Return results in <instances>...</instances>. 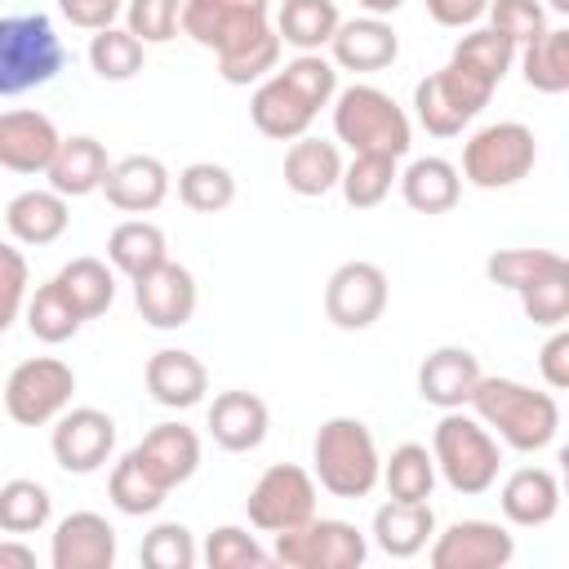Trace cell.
<instances>
[{
    "mask_svg": "<svg viewBox=\"0 0 569 569\" xmlns=\"http://www.w3.org/2000/svg\"><path fill=\"white\" fill-rule=\"evenodd\" d=\"M467 409L498 436V445H507L516 453H538L560 431L556 396L551 391H533L529 382H516V378H485L480 373Z\"/></svg>",
    "mask_w": 569,
    "mask_h": 569,
    "instance_id": "cell-1",
    "label": "cell"
},
{
    "mask_svg": "<svg viewBox=\"0 0 569 569\" xmlns=\"http://www.w3.org/2000/svg\"><path fill=\"white\" fill-rule=\"evenodd\" d=\"M431 458H436V476L462 498L489 493L498 485V471H502L498 436L476 413H462V409H445V418L436 422Z\"/></svg>",
    "mask_w": 569,
    "mask_h": 569,
    "instance_id": "cell-2",
    "label": "cell"
},
{
    "mask_svg": "<svg viewBox=\"0 0 569 569\" xmlns=\"http://www.w3.org/2000/svg\"><path fill=\"white\" fill-rule=\"evenodd\" d=\"M382 471V453L373 431L360 418H329L320 422L316 440H311V476L316 489L333 493V498H369Z\"/></svg>",
    "mask_w": 569,
    "mask_h": 569,
    "instance_id": "cell-3",
    "label": "cell"
},
{
    "mask_svg": "<svg viewBox=\"0 0 569 569\" xmlns=\"http://www.w3.org/2000/svg\"><path fill=\"white\" fill-rule=\"evenodd\" d=\"M333 138L347 142L351 151H378L400 160L413 142V120L409 111L378 84H347L333 93Z\"/></svg>",
    "mask_w": 569,
    "mask_h": 569,
    "instance_id": "cell-4",
    "label": "cell"
},
{
    "mask_svg": "<svg viewBox=\"0 0 569 569\" xmlns=\"http://www.w3.org/2000/svg\"><path fill=\"white\" fill-rule=\"evenodd\" d=\"M67 67L62 36L44 13H4L0 18V98L31 93Z\"/></svg>",
    "mask_w": 569,
    "mask_h": 569,
    "instance_id": "cell-5",
    "label": "cell"
},
{
    "mask_svg": "<svg viewBox=\"0 0 569 569\" xmlns=\"http://www.w3.org/2000/svg\"><path fill=\"white\" fill-rule=\"evenodd\" d=\"M538 164V138L529 124L520 120H493L480 124L467 142H462V178L480 191H502L516 187L533 173Z\"/></svg>",
    "mask_w": 569,
    "mask_h": 569,
    "instance_id": "cell-6",
    "label": "cell"
},
{
    "mask_svg": "<svg viewBox=\"0 0 569 569\" xmlns=\"http://www.w3.org/2000/svg\"><path fill=\"white\" fill-rule=\"evenodd\" d=\"M493 98V84L471 76L458 62H445L440 71L422 76L413 84V120L431 138H458Z\"/></svg>",
    "mask_w": 569,
    "mask_h": 569,
    "instance_id": "cell-7",
    "label": "cell"
},
{
    "mask_svg": "<svg viewBox=\"0 0 569 569\" xmlns=\"http://www.w3.org/2000/svg\"><path fill=\"white\" fill-rule=\"evenodd\" d=\"M271 538H276L271 560L284 569H360L369 556V538L351 520H333V516H311Z\"/></svg>",
    "mask_w": 569,
    "mask_h": 569,
    "instance_id": "cell-8",
    "label": "cell"
},
{
    "mask_svg": "<svg viewBox=\"0 0 569 569\" xmlns=\"http://www.w3.org/2000/svg\"><path fill=\"white\" fill-rule=\"evenodd\" d=\"M71 396H76V373L58 356H31L13 365V373L4 378V413L18 427L53 422L71 405Z\"/></svg>",
    "mask_w": 569,
    "mask_h": 569,
    "instance_id": "cell-9",
    "label": "cell"
},
{
    "mask_svg": "<svg viewBox=\"0 0 569 569\" xmlns=\"http://www.w3.org/2000/svg\"><path fill=\"white\" fill-rule=\"evenodd\" d=\"M244 516L262 533H280V529H293V525L311 520L316 516V476L298 462L267 467L253 480L249 498H244Z\"/></svg>",
    "mask_w": 569,
    "mask_h": 569,
    "instance_id": "cell-10",
    "label": "cell"
},
{
    "mask_svg": "<svg viewBox=\"0 0 569 569\" xmlns=\"http://www.w3.org/2000/svg\"><path fill=\"white\" fill-rule=\"evenodd\" d=\"M387 298H391V284H387V271L369 258H351L342 262L329 284H325V316L347 329V333H360L369 325L382 320L387 311Z\"/></svg>",
    "mask_w": 569,
    "mask_h": 569,
    "instance_id": "cell-11",
    "label": "cell"
},
{
    "mask_svg": "<svg viewBox=\"0 0 569 569\" xmlns=\"http://www.w3.org/2000/svg\"><path fill=\"white\" fill-rule=\"evenodd\" d=\"M49 449H53V462L71 476H93L107 467V458L116 453V418L93 409V405H80V409H62L53 418V436H49Z\"/></svg>",
    "mask_w": 569,
    "mask_h": 569,
    "instance_id": "cell-12",
    "label": "cell"
},
{
    "mask_svg": "<svg viewBox=\"0 0 569 569\" xmlns=\"http://www.w3.org/2000/svg\"><path fill=\"white\" fill-rule=\"evenodd\" d=\"M516 556V538L498 520H453L427 542L431 569H502Z\"/></svg>",
    "mask_w": 569,
    "mask_h": 569,
    "instance_id": "cell-13",
    "label": "cell"
},
{
    "mask_svg": "<svg viewBox=\"0 0 569 569\" xmlns=\"http://www.w3.org/2000/svg\"><path fill=\"white\" fill-rule=\"evenodd\" d=\"M196 298H200L196 293V276L182 262H173V258H164L160 267H151L147 276L133 280V307H138V316L151 329H164V333L191 325Z\"/></svg>",
    "mask_w": 569,
    "mask_h": 569,
    "instance_id": "cell-14",
    "label": "cell"
},
{
    "mask_svg": "<svg viewBox=\"0 0 569 569\" xmlns=\"http://www.w3.org/2000/svg\"><path fill=\"white\" fill-rule=\"evenodd\" d=\"M62 133L58 124L36 107L0 111V169L9 173H44Z\"/></svg>",
    "mask_w": 569,
    "mask_h": 569,
    "instance_id": "cell-15",
    "label": "cell"
},
{
    "mask_svg": "<svg viewBox=\"0 0 569 569\" xmlns=\"http://www.w3.org/2000/svg\"><path fill=\"white\" fill-rule=\"evenodd\" d=\"M53 569H111L116 565V529L98 511H71L58 520L49 542Z\"/></svg>",
    "mask_w": 569,
    "mask_h": 569,
    "instance_id": "cell-16",
    "label": "cell"
},
{
    "mask_svg": "<svg viewBox=\"0 0 569 569\" xmlns=\"http://www.w3.org/2000/svg\"><path fill=\"white\" fill-rule=\"evenodd\" d=\"M396 58H400V36L387 18H373V13L342 18L329 40V62L338 71H382Z\"/></svg>",
    "mask_w": 569,
    "mask_h": 569,
    "instance_id": "cell-17",
    "label": "cell"
},
{
    "mask_svg": "<svg viewBox=\"0 0 569 569\" xmlns=\"http://www.w3.org/2000/svg\"><path fill=\"white\" fill-rule=\"evenodd\" d=\"M133 458L142 462V471L164 485V489H178L196 476L200 467V436L187 427V422H160L151 427L138 445H133Z\"/></svg>",
    "mask_w": 569,
    "mask_h": 569,
    "instance_id": "cell-18",
    "label": "cell"
},
{
    "mask_svg": "<svg viewBox=\"0 0 569 569\" xmlns=\"http://www.w3.org/2000/svg\"><path fill=\"white\" fill-rule=\"evenodd\" d=\"M209 436L218 449L227 453H253L262 440H267V427H271V409L262 396L253 391H218L213 405H209Z\"/></svg>",
    "mask_w": 569,
    "mask_h": 569,
    "instance_id": "cell-19",
    "label": "cell"
},
{
    "mask_svg": "<svg viewBox=\"0 0 569 569\" xmlns=\"http://www.w3.org/2000/svg\"><path fill=\"white\" fill-rule=\"evenodd\" d=\"M480 360L467 347H436L418 365V396L436 409H467L476 382H480Z\"/></svg>",
    "mask_w": 569,
    "mask_h": 569,
    "instance_id": "cell-20",
    "label": "cell"
},
{
    "mask_svg": "<svg viewBox=\"0 0 569 569\" xmlns=\"http://www.w3.org/2000/svg\"><path fill=\"white\" fill-rule=\"evenodd\" d=\"M169 182L173 178H169L164 160H156V156H124V160H111V169L102 178V196L120 213H151V209L164 204Z\"/></svg>",
    "mask_w": 569,
    "mask_h": 569,
    "instance_id": "cell-21",
    "label": "cell"
},
{
    "mask_svg": "<svg viewBox=\"0 0 569 569\" xmlns=\"http://www.w3.org/2000/svg\"><path fill=\"white\" fill-rule=\"evenodd\" d=\"M142 382H147V396L164 409H196L209 391V369L200 365V356L182 351V347H164L147 360L142 369Z\"/></svg>",
    "mask_w": 569,
    "mask_h": 569,
    "instance_id": "cell-22",
    "label": "cell"
},
{
    "mask_svg": "<svg viewBox=\"0 0 569 569\" xmlns=\"http://www.w3.org/2000/svg\"><path fill=\"white\" fill-rule=\"evenodd\" d=\"M498 507L507 516V525L516 529H542L556 520L560 511V480L551 467H516L502 489H498Z\"/></svg>",
    "mask_w": 569,
    "mask_h": 569,
    "instance_id": "cell-23",
    "label": "cell"
},
{
    "mask_svg": "<svg viewBox=\"0 0 569 569\" xmlns=\"http://www.w3.org/2000/svg\"><path fill=\"white\" fill-rule=\"evenodd\" d=\"M316 116H320V111H316L293 84H284L276 71H271L267 80H258V89H253V98H249V120H253V129H258L262 138H276V142L302 138Z\"/></svg>",
    "mask_w": 569,
    "mask_h": 569,
    "instance_id": "cell-24",
    "label": "cell"
},
{
    "mask_svg": "<svg viewBox=\"0 0 569 569\" xmlns=\"http://www.w3.org/2000/svg\"><path fill=\"white\" fill-rule=\"evenodd\" d=\"M373 547L391 560H413L418 551H427V542L436 538V511L431 502H400L387 498L373 511V529H369Z\"/></svg>",
    "mask_w": 569,
    "mask_h": 569,
    "instance_id": "cell-25",
    "label": "cell"
},
{
    "mask_svg": "<svg viewBox=\"0 0 569 569\" xmlns=\"http://www.w3.org/2000/svg\"><path fill=\"white\" fill-rule=\"evenodd\" d=\"M107 169H111L107 147H102L93 133H71V138H62V142H58V151H53V160H49L44 178H49V187H53L58 196L80 200V196L102 191Z\"/></svg>",
    "mask_w": 569,
    "mask_h": 569,
    "instance_id": "cell-26",
    "label": "cell"
},
{
    "mask_svg": "<svg viewBox=\"0 0 569 569\" xmlns=\"http://www.w3.org/2000/svg\"><path fill=\"white\" fill-rule=\"evenodd\" d=\"M4 227L13 236V244H53L67 227H71V209H67V196H58L53 187H31V191H18L9 204H4Z\"/></svg>",
    "mask_w": 569,
    "mask_h": 569,
    "instance_id": "cell-27",
    "label": "cell"
},
{
    "mask_svg": "<svg viewBox=\"0 0 569 569\" xmlns=\"http://www.w3.org/2000/svg\"><path fill=\"white\" fill-rule=\"evenodd\" d=\"M342 178V151L338 142L329 138H293L289 151H284V187L302 200H316V196H329Z\"/></svg>",
    "mask_w": 569,
    "mask_h": 569,
    "instance_id": "cell-28",
    "label": "cell"
},
{
    "mask_svg": "<svg viewBox=\"0 0 569 569\" xmlns=\"http://www.w3.org/2000/svg\"><path fill=\"white\" fill-rule=\"evenodd\" d=\"M396 187L413 213H449L462 196V173L445 156H418L405 173H396Z\"/></svg>",
    "mask_w": 569,
    "mask_h": 569,
    "instance_id": "cell-29",
    "label": "cell"
},
{
    "mask_svg": "<svg viewBox=\"0 0 569 569\" xmlns=\"http://www.w3.org/2000/svg\"><path fill=\"white\" fill-rule=\"evenodd\" d=\"M280 36H276V27L271 22H262V27H253V31H244L240 40H231L227 49H218L213 58H218V76L227 80V84H258V80H267L276 67H280Z\"/></svg>",
    "mask_w": 569,
    "mask_h": 569,
    "instance_id": "cell-30",
    "label": "cell"
},
{
    "mask_svg": "<svg viewBox=\"0 0 569 569\" xmlns=\"http://www.w3.org/2000/svg\"><path fill=\"white\" fill-rule=\"evenodd\" d=\"M164 258H169V244H164V231H160L151 218H124V222H116L111 236H107V262H111L120 276H129V280L147 276V271L160 267Z\"/></svg>",
    "mask_w": 569,
    "mask_h": 569,
    "instance_id": "cell-31",
    "label": "cell"
},
{
    "mask_svg": "<svg viewBox=\"0 0 569 569\" xmlns=\"http://www.w3.org/2000/svg\"><path fill=\"white\" fill-rule=\"evenodd\" d=\"M338 22H342V13L333 0H284L271 27H276L280 44H289L298 53H320V49H329Z\"/></svg>",
    "mask_w": 569,
    "mask_h": 569,
    "instance_id": "cell-32",
    "label": "cell"
},
{
    "mask_svg": "<svg viewBox=\"0 0 569 569\" xmlns=\"http://www.w3.org/2000/svg\"><path fill=\"white\" fill-rule=\"evenodd\" d=\"M520 76L538 93H565L569 89V27H547L542 36L525 40L516 49Z\"/></svg>",
    "mask_w": 569,
    "mask_h": 569,
    "instance_id": "cell-33",
    "label": "cell"
},
{
    "mask_svg": "<svg viewBox=\"0 0 569 569\" xmlns=\"http://www.w3.org/2000/svg\"><path fill=\"white\" fill-rule=\"evenodd\" d=\"M262 22H271V18H244V13L227 9L222 0H182V36H191L209 53L227 49L231 40H240L244 31H253Z\"/></svg>",
    "mask_w": 569,
    "mask_h": 569,
    "instance_id": "cell-34",
    "label": "cell"
},
{
    "mask_svg": "<svg viewBox=\"0 0 569 569\" xmlns=\"http://www.w3.org/2000/svg\"><path fill=\"white\" fill-rule=\"evenodd\" d=\"M53 280H58V289L71 298V307L84 320L102 316L116 302V267H107L102 258H89V253L84 258H71V262H62V271Z\"/></svg>",
    "mask_w": 569,
    "mask_h": 569,
    "instance_id": "cell-35",
    "label": "cell"
},
{
    "mask_svg": "<svg viewBox=\"0 0 569 569\" xmlns=\"http://www.w3.org/2000/svg\"><path fill=\"white\" fill-rule=\"evenodd\" d=\"M378 480H382L387 493L400 498V502H427L431 489H436V458H431L427 445L405 440V445L391 449V458H382Z\"/></svg>",
    "mask_w": 569,
    "mask_h": 569,
    "instance_id": "cell-36",
    "label": "cell"
},
{
    "mask_svg": "<svg viewBox=\"0 0 569 569\" xmlns=\"http://www.w3.org/2000/svg\"><path fill=\"white\" fill-rule=\"evenodd\" d=\"M396 160L391 156H378V151H351V160H342V178H338V191L351 209H378L391 187H396Z\"/></svg>",
    "mask_w": 569,
    "mask_h": 569,
    "instance_id": "cell-37",
    "label": "cell"
},
{
    "mask_svg": "<svg viewBox=\"0 0 569 569\" xmlns=\"http://www.w3.org/2000/svg\"><path fill=\"white\" fill-rule=\"evenodd\" d=\"M22 316H27L31 338H36V342H49V347H58V342L76 338V333H80V325H84V316L71 307V298L58 289V280H44L36 293H27Z\"/></svg>",
    "mask_w": 569,
    "mask_h": 569,
    "instance_id": "cell-38",
    "label": "cell"
},
{
    "mask_svg": "<svg viewBox=\"0 0 569 569\" xmlns=\"http://www.w3.org/2000/svg\"><path fill=\"white\" fill-rule=\"evenodd\" d=\"M449 62L467 67L471 76H480V80H489L498 89L502 76L516 67V44L507 36H498L493 27H467V36H458Z\"/></svg>",
    "mask_w": 569,
    "mask_h": 569,
    "instance_id": "cell-39",
    "label": "cell"
},
{
    "mask_svg": "<svg viewBox=\"0 0 569 569\" xmlns=\"http://www.w3.org/2000/svg\"><path fill=\"white\" fill-rule=\"evenodd\" d=\"M53 516V498L40 480H4L0 485V533H13V538H27L36 529H44Z\"/></svg>",
    "mask_w": 569,
    "mask_h": 569,
    "instance_id": "cell-40",
    "label": "cell"
},
{
    "mask_svg": "<svg viewBox=\"0 0 569 569\" xmlns=\"http://www.w3.org/2000/svg\"><path fill=\"white\" fill-rule=\"evenodd\" d=\"M142 58H147V44L129 31V27H102V31H93V40H89V67H93V76L98 80H133L138 71H142Z\"/></svg>",
    "mask_w": 569,
    "mask_h": 569,
    "instance_id": "cell-41",
    "label": "cell"
},
{
    "mask_svg": "<svg viewBox=\"0 0 569 569\" xmlns=\"http://www.w3.org/2000/svg\"><path fill=\"white\" fill-rule=\"evenodd\" d=\"M178 200L191 213H222L236 200V173L218 160H191L178 173Z\"/></svg>",
    "mask_w": 569,
    "mask_h": 569,
    "instance_id": "cell-42",
    "label": "cell"
},
{
    "mask_svg": "<svg viewBox=\"0 0 569 569\" xmlns=\"http://www.w3.org/2000/svg\"><path fill=\"white\" fill-rule=\"evenodd\" d=\"M556 271H569V262L556 253V249H493L485 258V276L489 284L498 289H525L542 276H556Z\"/></svg>",
    "mask_w": 569,
    "mask_h": 569,
    "instance_id": "cell-43",
    "label": "cell"
},
{
    "mask_svg": "<svg viewBox=\"0 0 569 569\" xmlns=\"http://www.w3.org/2000/svg\"><path fill=\"white\" fill-rule=\"evenodd\" d=\"M107 498H111V507L124 511V516H156V511L164 507L169 489L156 485V480L142 471V462L133 458V449H129V453L111 467V476H107Z\"/></svg>",
    "mask_w": 569,
    "mask_h": 569,
    "instance_id": "cell-44",
    "label": "cell"
},
{
    "mask_svg": "<svg viewBox=\"0 0 569 569\" xmlns=\"http://www.w3.org/2000/svg\"><path fill=\"white\" fill-rule=\"evenodd\" d=\"M200 560H204L209 569H262V565H271V551H262L249 529H240V525H218V529L204 538Z\"/></svg>",
    "mask_w": 569,
    "mask_h": 569,
    "instance_id": "cell-45",
    "label": "cell"
},
{
    "mask_svg": "<svg viewBox=\"0 0 569 569\" xmlns=\"http://www.w3.org/2000/svg\"><path fill=\"white\" fill-rule=\"evenodd\" d=\"M138 556H142V565H147V569H191V565L200 560L191 529H187V525H178V520H160L156 529H147V538H142V547H138Z\"/></svg>",
    "mask_w": 569,
    "mask_h": 569,
    "instance_id": "cell-46",
    "label": "cell"
},
{
    "mask_svg": "<svg viewBox=\"0 0 569 569\" xmlns=\"http://www.w3.org/2000/svg\"><path fill=\"white\" fill-rule=\"evenodd\" d=\"M276 76H280L284 84H293L316 111H325V107L333 102V93H338V67H333L325 53H298V58H289Z\"/></svg>",
    "mask_w": 569,
    "mask_h": 569,
    "instance_id": "cell-47",
    "label": "cell"
},
{
    "mask_svg": "<svg viewBox=\"0 0 569 569\" xmlns=\"http://www.w3.org/2000/svg\"><path fill=\"white\" fill-rule=\"evenodd\" d=\"M520 298V311L538 325V329H560L569 320V271H556V276H542L525 289H516Z\"/></svg>",
    "mask_w": 569,
    "mask_h": 569,
    "instance_id": "cell-48",
    "label": "cell"
},
{
    "mask_svg": "<svg viewBox=\"0 0 569 569\" xmlns=\"http://www.w3.org/2000/svg\"><path fill=\"white\" fill-rule=\"evenodd\" d=\"M124 27L142 44H169L182 31V0H124Z\"/></svg>",
    "mask_w": 569,
    "mask_h": 569,
    "instance_id": "cell-49",
    "label": "cell"
},
{
    "mask_svg": "<svg viewBox=\"0 0 569 569\" xmlns=\"http://www.w3.org/2000/svg\"><path fill=\"white\" fill-rule=\"evenodd\" d=\"M485 18H489V27H493L498 36H507L516 49H520L525 40H533V36L547 31V9H542L538 0H489Z\"/></svg>",
    "mask_w": 569,
    "mask_h": 569,
    "instance_id": "cell-50",
    "label": "cell"
},
{
    "mask_svg": "<svg viewBox=\"0 0 569 569\" xmlns=\"http://www.w3.org/2000/svg\"><path fill=\"white\" fill-rule=\"evenodd\" d=\"M27 293H31V267H27V258L9 240H0V333L22 316Z\"/></svg>",
    "mask_w": 569,
    "mask_h": 569,
    "instance_id": "cell-51",
    "label": "cell"
},
{
    "mask_svg": "<svg viewBox=\"0 0 569 569\" xmlns=\"http://www.w3.org/2000/svg\"><path fill=\"white\" fill-rule=\"evenodd\" d=\"M62 18L80 31H102L124 13V0H58Z\"/></svg>",
    "mask_w": 569,
    "mask_h": 569,
    "instance_id": "cell-52",
    "label": "cell"
},
{
    "mask_svg": "<svg viewBox=\"0 0 569 569\" xmlns=\"http://www.w3.org/2000/svg\"><path fill=\"white\" fill-rule=\"evenodd\" d=\"M538 373H542V382H547L551 391H565V387H569V333H565V325L551 329V338L542 342V351H538Z\"/></svg>",
    "mask_w": 569,
    "mask_h": 569,
    "instance_id": "cell-53",
    "label": "cell"
},
{
    "mask_svg": "<svg viewBox=\"0 0 569 569\" xmlns=\"http://www.w3.org/2000/svg\"><path fill=\"white\" fill-rule=\"evenodd\" d=\"M485 9H489V0H427V13H431V22H440V27H453V31H462V27H476V22L485 18Z\"/></svg>",
    "mask_w": 569,
    "mask_h": 569,
    "instance_id": "cell-54",
    "label": "cell"
},
{
    "mask_svg": "<svg viewBox=\"0 0 569 569\" xmlns=\"http://www.w3.org/2000/svg\"><path fill=\"white\" fill-rule=\"evenodd\" d=\"M0 569H36V551L22 542V538H4L0 542Z\"/></svg>",
    "mask_w": 569,
    "mask_h": 569,
    "instance_id": "cell-55",
    "label": "cell"
},
{
    "mask_svg": "<svg viewBox=\"0 0 569 569\" xmlns=\"http://www.w3.org/2000/svg\"><path fill=\"white\" fill-rule=\"evenodd\" d=\"M227 9H236V13H244V18H267L271 13V0H222Z\"/></svg>",
    "mask_w": 569,
    "mask_h": 569,
    "instance_id": "cell-56",
    "label": "cell"
},
{
    "mask_svg": "<svg viewBox=\"0 0 569 569\" xmlns=\"http://www.w3.org/2000/svg\"><path fill=\"white\" fill-rule=\"evenodd\" d=\"M356 4H360L365 13H373V18H391V13H396L405 0H356Z\"/></svg>",
    "mask_w": 569,
    "mask_h": 569,
    "instance_id": "cell-57",
    "label": "cell"
},
{
    "mask_svg": "<svg viewBox=\"0 0 569 569\" xmlns=\"http://www.w3.org/2000/svg\"><path fill=\"white\" fill-rule=\"evenodd\" d=\"M547 4H551L556 13H569V0H547Z\"/></svg>",
    "mask_w": 569,
    "mask_h": 569,
    "instance_id": "cell-58",
    "label": "cell"
}]
</instances>
